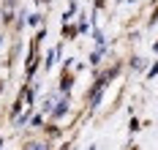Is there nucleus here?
Instances as JSON below:
<instances>
[{
    "label": "nucleus",
    "instance_id": "f257e3e1",
    "mask_svg": "<svg viewBox=\"0 0 158 150\" xmlns=\"http://www.w3.org/2000/svg\"><path fill=\"white\" fill-rule=\"evenodd\" d=\"M27 150H47L44 145H38V142H33V145H27Z\"/></svg>",
    "mask_w": 158,
    "mask_h": 150
}]
</instances>
